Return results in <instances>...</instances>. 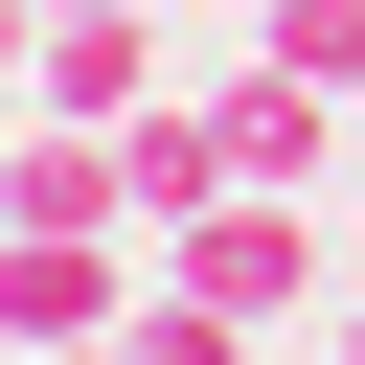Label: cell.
Returning <instances> with one entry per match:
<instances>
[{
  "label": "cell",
  "mask_w": 365,
  "mask_h": 365,
  "mask_svg": "<svg viewBox=\"0 0 365 365\" xmlns=\"http://www.w3.org/2000/svg\"><path fill=\"white\" fill-rule=\"evenodd\" d=\"M160 297V228H91V205H0V365L23 342H114Z\"/></svg>",
  "instance_id": "obj_1"
},
{
  "label": "cell",
  "mask_w": 365,
  "mask_h": 365,
  "mask_svg": "<svg viewBox=\"0 0 365 365\" xmlns=\"http://www.w3.org/2000/svg\"><path fill=\"white\" fill-rule=\"evenodd\" d=\"M160 274H182V297H228V319L274 342V319H319V205H297V182H205V205L160 228Z\"/></svg>",
  "instance_id": "obj_2"
},
{
  "label": "cell",
  "mask_w": 365,
  "mask_h": 365,
  "mask_svg": "<svg viewBox=\"0 0 365 365\" xmlns=\"http://www.w3.org/2000/svg\"><path fill=\"white\" fill-rule=\"evenodd\" d=\"M23 114H91V137H114V114H160V23H137V0H68V23H46V68H23Z\"/></svg>",
  "instance_id": "obj_3"
},
{
  "label": "cell",
  "mask_w": 365,
  "mask_h": 365,
  "mask_svg": "<svg viewBox=\"0 0 365 365\" xmlns=\"http://www.w3.org/2000/svg\"><path fill=\"white\" fill-rule=\"evenodd\" d=\"M114 160H137V228H182L205 182H251V160H228V91H160V114H114Z\"/></svg>",
  "instance_id": "obj_4"
},
{
  "label": "cell",
  "mask_w": 365,
  "mask_h": 365,
  "mask_svg": "<svg viewBox=\"0 0 365 365\" xmlns=\"http://www.w3.org/2000/svg\"><path fill=\"white\" fill-rule=\"evenodd\" d=\"M228 160H251V182H319V160H342V91H297V68H228Z\"/></svg>",
  "instance_id": "obj_5"
},
{
  "label": "cell",
  "mask_w": 365,
  "mask_h": 365,
  "mask_svg": "<svg viewBox=\"0 0 365 365\" xmlns=\"http://www.w3.org/2000/svg\"><path fill=\"white\" fill-rule=\"evenodd\" d=\"M251 68H297V91H365V0H251Z\"/></svg>",
  "instance_id": "obj_6"
},
{
  "label": "cell",
  "mask_w": 365,
  "mask_h": 365,
  "mask_svg": "<svg viewBox=\"0 0 365 365\" xmlns=\"http://www.w3.org/2000/svg\"><path fill=\"white\" fill-rule=\"evenodd\" d=\"M114 342H137V365H251V319H228V297H182V274H160V297H137Z\"/></svg>",
  "instance_id": "obj_7"
},
{
  "label": "cell",
  "mask_w": 365,
  "mask_h": 365,
  "mask_svg": "<svg viewBox=\"0 0 365 365\" xmlns=\"http://www.w3.org/2000/svg\"><path fill=\"white\" fill-rule=\"evenodd\" d=\"M23 68H46V0H0V91H23Z\"/></svg>",
  "instance_id": "obj_8"
},
{
  "label": "cell",
  "mask_w": 365,
  "mask_h": 365,
  "mask_svg": "<svg viewBox=\"0 0 365 365\" xmlns=\"http://www.w3.org/2000/svg\"><path fill=\"white\" fill-rule=\"evenodd\" d=\"M23 365H137V342H23Z\"/></svg>",
  "instance_id": "obj_9"
},
{
  "label": "cell",
  "mask_w": 365,
  "mask_h": 365,
  "mask_svg": "<svg viewBox=\"0 0 365 365\" xmlns=\"http://www.w3.org/2000/svg\"><path fill=\"white\" fill-rule=\"evenodd\" d=\"M342 365H365V297H342Z\"/></svg>",
  "instance_id": "obj_10"
},
{
  "label": "cell",
  "mask_w": 365,
  "mask_h": 365,
  "mask_svg": "<svg viewBox=\"0 0 365 365\" xmlns=\"http://www.w3.org/2000/svg\"><path fill=\"white\" fill-rule=\"evenodd\" d=\"M46 23H68V0H46Z\"/></svg>",
  "instance_id": "obj_11"
}]
</instances>
